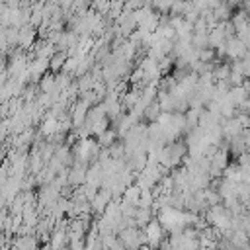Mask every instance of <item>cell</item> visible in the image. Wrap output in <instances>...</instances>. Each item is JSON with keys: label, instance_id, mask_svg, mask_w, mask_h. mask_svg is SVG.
Listing matches in <instances>:
<instances>
[{"label": "cell", "instance_id": "6da1fadb", "mask_svg": "<svg viewBox=\"0 0 250 250\" xmlns=\"http://www.w3.org/2000/svg\"><path fill=\"white\" fill-rule=\"evenodd\" d=\"M64 62H66V55H64L62 51H57V53H53V57L49 59V68H51L53 72H57V70H61V68L64 66Z\"/></svg>", "mask_w": 250, "mask_h": 250}]
</instances>
